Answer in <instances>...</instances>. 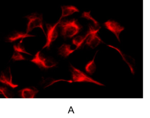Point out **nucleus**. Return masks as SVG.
Listing matches in <instances>:
<instances>
[{
  "instance_id": "nucleus-12",
  "label": "nucleus",
  "mask_w": 150,
  "mask_h": 118,
  "mask_svg": "<svg viewBox=\"0 0 150 118\" xmlns=\"http://www.w3.org/2000/svg\"><path fill=\"white\" fill-rule=\"evenodd\" d=\"M76 49H73L71 48V45L64 43L59 48L58 53L62 57L67 58Z\"/></svg>"
},
{
  "instance_id": "nucleus-20",
  "label": "nucleus",
  "mask_w": 150,
  "mask_h": 118,
  "mask_svg": "<svg viewBox=\"0 0 150 118\" xmlns=\"http://www.w3.org/2000/svg\"><path fill=\"white\" fill-rule=\"evenodd\" d=\"M11 59L14 61L25 60H26V58L21 53L16 51L14 52Z\"/></svg>"
},
{
  "instance_id": "nucleus-8",
  "label": "nucleus",
  "mask_w": 150,
  "mask_h": 118,
  "mask_svg": "<svg viewBox=\"0 0 150 118\" xmlns=\"http://www.w3.org/2000/svg\"><path fill=\"white\" fill-rule=\"evenodd\" d=\"M38 92L35 87H27L19 90V93L20 97L23 98H34Z\"/></svg>"
},
{
  "instance_id": "nucleus-17",
  "label": "nucleus",
  "mask_w": 150,
  "mask_h": 118,
  "mask_svg": "<svg viewBox=\"0 0 150 118\" xmlns=\"http://www.w3.org/2000/svg\"><path fill=\"white\" fill-rule=\"evenodd\" d=\"M91 11H85L82 13L81 17L84 18L88 20L92 21L95 27L97 28L100 29L101 27L100 26L99 23L97 22V20H96L91 15Z\"/></svg>"
},
{
  "instance_id": "nucleus-1",
  "label": "nucleus",
  "mask_w": 150,
  "mask_h": 118,
  "mask_svg": "<svg viewBox=\"0 0 150 118\" xmlns=\"http://www.w3.org/2000/svg\"><path fill=\"white\" fill-rule=\"evenodd\" d=\"M59 21L58 26L61 29V35L64 38H70L76 36L82 28L78 20L75 18Z\"/></svg>"
},
{
  "instance_id": "nucleus-13",
  "label": "nucleus",
  "mask_w": 150,
  "mask_h": 118,
  "mask_svg": "<svg viewBox=\"0 0 150 118\" xmlns=\"http://www.w3.org/2000/svg\"><path fill=\"white\" fill-rule=\"evenodd\" d=\"M60 81H65V82H69L70 83H72L73 82L72 80H64V79L56 80V79L51 78V77L44 78V77H43L42 85L44 88H46V87H49V86L52 85L55 83L60 82Z\"/></svg>"
},
{
  "instance_id": "nucleus-16",
  "label": "nucleus",
  "mask_w": 150,
  "mask_h": 118,
  "mask_svg": "<svg viewBox=\"0 0 150 118\" xmlns=\"http://www.w3.org/2000/svg\"><path fill=\"white\" fill-rule=\"evenodd\" d=\"M108 46H109L110 47L112 48H114V49H115L120 54V55H121V56L122 57L123 59L124 60L125 62L126 63H127V65L129 66V67L132 73V74H134V69H133V67H132V64H131L130 62L129 61V59L128 58H129V56H127V55H125L119 48H117L116 47L114 46L110 45H108Z\"/></svg>"
},
{
  "instance_id": "nucleus-2",
  "label": "nucleus",
  "mask_w": 150,
  "mask_h": 118,
  "mask_svg": "<svg viewBox=\"0 0 150 118\" xmlns=\"http://www.w3.org/2000/svg\"><path fill=\"white\" fill-rule=\"evenodd\" d=\"M30 61L41 68L48 69L57 66V63L52 58L47 57L41 51H38Z\"/></svg>"
},
{
  "instance_id": "nucleus-10",
  "label": "nucleus",
  "mask_w": 150,
  "mask_h": 118,
  "mask_svg": "<svg viewBox=\"0 0 150 118\" xmlns=\"http://www.w3.org/2000/svg\"><path fill=\"white\" fill-rule=\"evenodd\" d=\"M61 8L62 9V14L59 18V20H61L63 18L71 16L75 12H79V10L77 7L73 5L62 6Z\"/></svg>"
},
{
  "instance_id": "nucleus-14",
  "label": "nucleus",
  "mask_w": 150,
  "mask_h": 118,
  "mask_svg": "<svg viewBox=\"0 0 150 118\" xmlns=\"http://www.w3.org/2000/svg\"><path fill=\"white\" fill-rule=\"evenodd\" d=\"M97 53V52L96 53L93 60L88 62L85 67V70H86V72L90 75L93 74L96 70V66L95 62V59Z\"/></svg>"
},
{
  "instance_id": "nucleus-7",
  "label": "nucleus",
  "mask_w": 150,
  "mask_h": 118,
  "mask_svg": "<svg viewBox=\"0 0 150 118\" xmlns=\"http://www.w3.org/2000/svg\"><path fill=\"white\" fill-rule=\"evenodd\" d=\"M104 25L105 28L112 32L117 40L120 42V33L124 30V27L121 26L118 22L114 20H108L104 23Z\"/></svg>"
},
{
  "instance_id": "nucleus-6",
  "label": "nucleus",
  "mask_w": 150,
  "mask_h": 118,
  "mask_svg": "<svg viewBox=\"0 0 150 118\" xmlns=\"http://www.w3.org/2000/svg\"><path fill=\"white\" fill-rule=\"evenodd\" d=\"M100 29L93 27V26H89V30L87 32L89 35L86 40V44L93 49L98 46L102 42H103L98 35Z\"/></svg>"
},
{
  "instance_id": "nucleus-15",
  "label": "nucleus",
  "mask_w": 150,
  "mask_h": 118,
  "mask_svg": "<svg viewBox=\"0 0 150 118\" xmlns=\"http://www.w3.org/2000/svg\"><path fill=\"white\" fill-rule=\"evenodd\" d=\"M88 35L89 34L87 33L85 36L79 35L74 38L72 40V44L76 46V48H75L76 50L80 48L81 46L83 45L84 41L88 37Z\"/></svg>"
},
{
  "instance_id": "nucleus-5",
  "label": "nucleus",
  "mask_w": 150,
  "mask_h": 118,
  "mask_svg": "<svg viewBox=\"0 0 150 118\" xmlns=\"http://www.w3.org/2000/svg\"><path fill=\"white\" fill-rule=\"evenodd\" d=\"M59 21V20L57 23L54 24H46L47 33H46V42L45 45L43 47L42 49L47 48L50 49L51 45L54 42L58 37L59 33L57 26H58Z\"/></svg>"
},
{
  "instance_id": "nucleus-11",
  "label": "nucleus",
  "mask_w": 150,
  "mask_h": 118,
  "mask_svg": "<svg viewBox=\"0 0 150 118\" xmlns=\"http://www.w3.org/2000/svg\"><path fill=\"white\" fill-rule=\"evenodd\" d=\"M0 81L2 83L10 86L13 89H15L18 86V85L14 83L13 82V77L10 70L9 76L7 75L5 73L1 72Z\"/></svg>"
},
{
  "instance_id": "nucleus-19",
  "label": "nucleus",
  "mask_w": 150,
  "mask_h": 118,
  "mask_svg": "<svg viewBox=\"0 0 150 118\" xmlns=\"http://www.w3.org/2000/svg\"><path fill=\"white\" fill-rule=\"evenodd\" d=\"M22 42L18 43L17 45H14L13 46L14 50L15 51L20 52L21 53H23L29 55H31V54L28 52V51L26 50L24 46L21 44Z\"/></svg>"
},
{
  "instance_id": "nucleus-18",
  "label": "nucleus",
  "mask_w": 150,
  "mask_h": 118,
  "mask_svg": "<svg viewBox=\"0 0 150 118\" xmlns=\"http://www.w3.org/2000/svg\"><path fill=\"white\" fill-rule=\"evenodd\" d=\"M0 93L2 94L6 98H10L13 97V92L7 87H1L0 88Z\"/></svg>"
},
{
  "instance_id": "nucleus-4",
  "label": "nucleus",
  "mask_w": 150,
  "mask_h": 118,
  "mask_svg": "<svg viewBox=\"0 0 150 118\" xmlns=\"http://www.w3.org/2000/svg\"><path fill=\"white\" fill-rule=\"evenodd\" d=\"M28 20L26 33H29L35 28L39 27L42 30L46 36V33L44 28L43 22V16L42 14L33 13L25 17Z\"/></svg>"
},
{
  "instance_id": "nucleus-3",
  "label": "nucleus",
  "mask_w": 150,
  "mask_h": 118,
  "mask_svg": "<svg viewBox=\"0 0 150 118\" xmlns=\"http://www.w3.org/2000/svg\"><path fill=\"white\" fill-rule=\"evenodd\" d=\"M71 73L72 78L73 82H89L100 85L103 86L104 85L96 80L93 79L92 77L88 75L86 73L77 68L71 64Z\"/></svg>"
},
{
  "instance_id": "nucleus-9",
  "label": "nucleus",
  "mask_w": 150,
  "mask_h": 118,
  "mask_svg": "<svg viewBox=\"0 0 150 118\" xmlns=\"http://www.w3.org/2000/svg\"><path fill=\"white\" fill-rule=\"evenodd\" d=\"M35 37V36L27 33L15 31L8 36L6 41L7 42H13L14 41H16L17 40L20 39H23L28 38V37Z\"/></svg>"
}]
</instances>
